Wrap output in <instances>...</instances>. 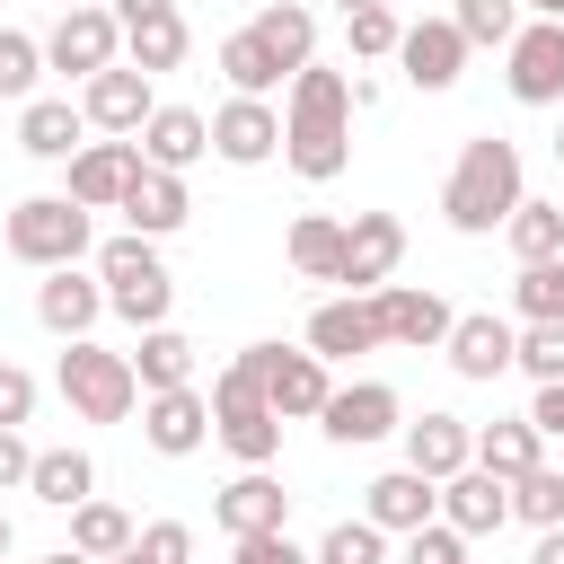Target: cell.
<instances>
[{
    "label": "cell",
    "instance_id": "43",
    "mask_svg": "<svg viewBox=\"0 0 564 564\" xmlns=\"http://www.w3.org/2000/svg\"><path fill=\"white\" fill-rule=\"evenodd\" d=\"M344 35H352V53H361V62H388V53L405 44L397 9H352V18H344Z\"/></svg>",
    "mask_w": 564,
    "mask_h": 564
},
{
    "label": "cell",
    "instance_id": "21",
    "mask_svg": "<svg viewBox=\"0 0 564 564\" xmlns=\"http://www.w3.org/2000/svg\"><path fill=\"white\" fill-rule=\"evenodd\" d=\"M379 344H388V335H379V308H370V300L344 291V300H317V308H308V352H317V361H352V352H379Z\"/></svg>",
    "mask_w": 564,
    "mask_h": 564
},
{
    "label": "cell",
    "instance_id": "54",
    "mask_svg": "<svg viewBox=\"0 0 564 564\" xmlns=\"http://www.w3.org/2000/svg\"><path fill=\"white\" fill-rule=\"evenodd\" d=\"M335 9H344V18H352V9H388V0H335Z\"/></svg>",
    "mask_w": 564,
    "mask_h": 564
},
{
    "label": "cell",
    "instance_id": "11",
    "mask_svg": "<svg viewBox=\"0 0 564 564\" xmlns=\"http://www.w3.org/2000/svg\"><path fill=\"white\" fill-rule=\"evenodd\" d=\"M511 97L520 106H564V18H529L511 35Z\"/></svg>",
    "mask_w": 564,
    "mask_h": 564
},
{
    "label": "cell",
    "instance_id": "38",
    "mask_svg": "<svg viewBox=\"0 0 564 564\" xmlns=\"http://www.w3.org/2000/svg\"><path fill=\"white\" fill-rule=\"evenodd\" d=\"M449 26L467 35V53H476V44H502V53H511V35H520V0H458Z\"/></svg>",
    "mask_w": 564,
    "mask_h": 564
},
{
    "label": "cell",
    "instance_id": "51",
    "mask_svg": "<svg viewBox=\"0 0 564 564\" xmlns=\"http://www.w3.org/2000/svg\"><path fill=\"white\" fill-rule=\"evenodd\" d=\"M529 564H564V529H538V555Z\"/></svg>",
    "mask_w": 564,
    "mask_h": 564
},
{
    "label": "cell",
    "instance_id": "13",
    "mask_svg": "<svg viewBox=\"0 0 564 564\" xmlns=\"http://www.w3.org/2000/svg\"><path fill=\"white\" fill-rule=\"evenodd\" d=\"M370 308H379V335H388V344H414V352H441L449 326H458V308H449L441 291H414V282L370 291Z\"/></svg>",
    "mask_w": 564,
    "mask_h": 564
},
{
    "label": "cell",
    "instance_id": "8",
    "mask_svg": "<svg viewBox=\"0 0 564 564\" xmlns=\"http://www.w3.org/2000/svg\"><path fill=\"white\" fill-rule=\"evenodd\" d=\"M256 379H264V405L282 414V423H300V414H326V397H335V379H326V361L317 352H282V344H247L238 352Z\"/></svg>",
    "mask_w": 564,
    "mask_h": 564
},
{
    "label": "cell",
    "instance_id": "10",
    "mask_svg": "<svg viewBox=\"0 0 564 564\" xmlns=\"http://www.w3.org/2000/svg\"><path fill=\"white\" fill-rule=\"evenodd\" d=\"M326 441H344V449H370V441H388V432H405V397L388 388V379H352V388H335L326 397Z\"/></svg>",
    "mask_w": 564,
    "mask_h": 564
},
{
    "label": "cell",
    "instance_id": "2",
    "mask_svg": "<svg viewBox=\"0 0 564 564\" xmlns=\"http://www.w3.org/2000/svg\"><path fill=\"white\" fill-rule=\"evenodd\" d=\"M520 203H529V185H520V141H502V132L458 141L449 185H441V220H449L458 238H485V229H502Z\"/></svg>",
    "mask_w": 564,
    "mask_h": 564
},
{
    "label": "cell",
    "instance_id": "58",
    "mask_svg": "<svg viewBox=\"0 0 564 564\" xmlns=\"http://www.w3.org/2000/svg\"><path fill=\"white\" fill-rule=\"evenodd\" d=\"M115 564H132V555H115Z\"/></svg>",
    "mask_w": 564,
    "mask_h": 564
},
{
    "label": "cell",
    "instance_id": "32",
    "mask_svg": "<svg viewBox=\"0 0 564 564\" xmlns=\"http://www.w3.org/2000/svg\"><path fill=\"white\" fill-rule=\"evenodd\" d=\"M220 79H229V97H273V88H291V70L238 26V35H220Z\"/></svg>",
    "mask_w": 564,
    "mask_h": 564
},
{
    "label": "cell",
    "instance_id": "24",
    "mask_svg": "<svg viewBox=\"0 0 564 564\" xmlns=\"http://www.w3.org/2000/svg\"><path fill=\"white\" fill-rule=\"evenodd\" d=\"M405 467L432 476V485H449L458 467H476V423H458V414H423V423H405Z\"/></svg>",
    "mask_w": 564,
    "mask_h": 564
},
{
    "label": "cell",
    "instance_id": "22",
    "mask_svg": "<svg viewBox=\"0 0 564 564\" xmlns=\"http://www.w3.org/2000/svg\"><path fill=\"white\" fill-rule=\"evenodd\" d=\"M397 62H405L414 88H458V70H467V35H458L449 18H414L405 44H397Z\"/></svg>",
    "mask_w": 564,
    "mask_h": 564
},
{
    "label": "cell",
    "instance_id": "23",
    "mask_svg": "<svg viewBox=\"0 0 564 564\" xmlns=\"http://www.w3.org/2000/svg\"><path fill=\"white\" fill-rule=\"evenodd\" d=\"M79 132H88V115H79L70 97H26V106H18V150H26V159H53V167H70V159L88 150Z\"/></svg>",
    "mask_w": 564,
    "mask_h": 564
},
{
    "label": "cell",
    "instance_id": "31",
    "mask_svg": "<svg viewBox=\"0 0 564 564\" xmlns=\"http://www.w3.org/2000/svg\"><path fill=\"white\" fill-rule=\"evenodd\" d=\"M185 44H194V26H185V9H150V18H132L123 26V53H132V70H176L185 62Z\"/></svg>",
    "mask_w": 564,
    "mask_h": 564
},
{
    "label": "cell",
    "instance_id": "48",
    "mask_svg": "<svg viewBox=\"0 0 564 564\" xmlns=\"http://www.w3.org/2000/svg\"><path fill=\"white\" fill-rule=\"evenodd\" d=\"M35 476V449H26V432H0V494H18Z\"/></svg>",
    "mask_w": 564,
    "mask_h": 564
},
{
    "label": "cell",
    "instance_id": "28",
    "mask_svg": "<svg viewBox=\"0 0 564 564\" xmlns=\"http://www.w3.org/2000/svg\"><path fill=\"white\" fill-rule=\"evenodd\" d=\"M185 212H194L185 176H167V167H150V159H141V176H132V194H123L132 238H167V229H185Z\"/></svg>",
    "mask_w": 564,
    "mask_h": 564
},
{
    "label": "cell",
    "instance_id": "44",
    "mask_svg": "<svg viewBox=\"0 0 564 564\" xmlns=\"http://www.w3.org/2000/svg\"><path fill=\"white\" fill-rule=\"evenodd\" d=\"M132 564H194V529L185 520H150L132 538Z\"/></svg>",
    "mask_w": 564,
    "mask_h": 564
},
{
    "label": "cell",
    "instance_id": "16",
    "mask_svg": "<svg viewBox=\"0 0 564 564\" xmlns=\"http://www.w3.org/2000/svg\"><path fill=\"white\" fill-rule=\"evenodd\" d=\"M361 520H370V529H388V538H414V529H432V520H441V485H432V476H414V467H388V476H370Z\"/></svg>",
    "mask_w": 564,
    "mask_h": 564
},
{
    "label": "cell",
    "instance_id": "46",
    "mask_svg": "<svg viewBox=\"0 0 564 564\" xmlns=\"http://www.w3.org/2000/svg\"><path fill=\"white\" fill-rule=\"evenodd\" d=\"M405 564H467V538H458L449 520H432V529L405 538Z\"/></svg>",
    "mask_w": 564,
    "mask_h": 564
},
{
    "label": "cell",
    "instance_id": "47",
    "mask_svg": "<svg viewBox=\"0 0 564 564\" xmlns=\"http://www.w3.org/2000/svg\"><path fill=\"white\" fill-rule=\"evenodd\" d=\"M35 414V370H18V361H0V432H18Z\"/></svg>",
    "mask_w": 564,
    "mask_h": 564
},
{
    "label": "cell",
    "instance_id": "55",
    "mask_svg": "<svg viewBox=\"0 0 564 564\" xmlns=\"http://www.w3.org/2000/svg\"><path fill=\"white\" fill-rule=\"evenodd\" d=\"M9 546H18V529H9V511H0V555H9Z\"/></svg>",
    "mask_w": 564,
    "mask_h": 564
},
{
    "label": "cell",
    "instance_id": "6",
    "mask_svg": "<svg viewBox=\"0 0 564 564\" xmlns=\"http://www.w3.org/2000/svg\"><path fill=\"white\" fill-rule=\"evenodd\" d=\"M0 247H9L18 264H35V273H62V264L88 256V212H79L70 194H26V203L9 212V229H0Z\"/></svg>",
    "mask_w": 564,
    "mask_h": 564
},
{
    "label": "cell",
    "instance_id": "36",
    "mask_svg": "<svg viewBox=\"0 0 564 564\" xmlns=\"http://www.w3.org/2000/svg\"><path fill=\"white\" fill-rule=\"evenodd\" d=\"M502 238H511V256H520V264L564 256V203H520V212L502 220Z\"/></svg>",
    "mask_w": 564,
    "mask_h": 564
},
{
    "label": "cell",
    "instance_id": "56",
    "mask_svg": "<svg viewBox=\"0 0 564 564\" xmlns=\"http://www.w3.org/2000/svg\"><path fill=\"white\" fill-rule=\"evenodd\" d=\"M62 9H106V0H62Z\"/></svg>",
    "mask_w": 564,
    "mask_h": 564
},
{
    "label": "cell",
    "instance_id": "33",
    "mask_svg": "<svg viewBox=\"0 0 564 564\" xmlns=\"http://www.w3.org/2000/svg\"><path fill=\"white\" fill-rule=\"evenodd\" d=\"M282 256H291V273H300V282H335V264H344V220H326V212H300Z\"/></svg>",
    "mask_w": 564,
    "mask_h": 564
},
{
    "label": "cell",
    "instance_id": "30",
    "mask_svg": "<svg viewBox=\"0 0 564 564\" xmlns=\"http://www.w3.org/2000/svg\"><path fill=\"white\" fill-rule=\"evenodd\" d=\"M26 494H35V502H53V511H79V502L97 494V458H88V449H70V441H62V449H35Z\"/></svg>",
    "mask_w": 564,
    "mask_h": 564
},
{
    "label": "cell",
    "instance_id": "25",
    "mask_svg": "<svg viewBox=\"0 0 564 564\" xmlns=\"http://www.w3.org/2000/svg\"><path fill=\"white\" fill-rule=\"evenodd\" d=\"M441 520H449L458 538H494V529L511 520V485L485 476V467H458V476L441 485Z\"/></svg>",
    "mask_w": 564,
    "mask_h": 564
},
{
    "label": "cell",
    "instance_id": "29",
    "mask_svg": "<svg viewBox=\"0 0 564 564\" xmlns=\"http://www.w3.org/2000/svg\"><path fill=\"white\" fill-rule=\"evenodd\" d=\"M476 467L502 476V485H520L529 467H546V432H538L529 414H494V423L476 432Z\"/></svg>",
    "mask_w": 564,
    "mask_h": 564
},
{
    "label": "cell",
    "instance_id": "15",
    "mask_svg": "<svg viewBox=\"0 0 564 564\" xmlns=\"http://www.w3.org/2000/svg\"><path fill=\"white\" fill-rule=\"evenodd\" d=\"M141 441H150L159 458H194V449L212 441V397H203V388H159V397H141Z\"/></svg>",
    "mask_w": 564,
    "mask_h": 564
},
{
    "label": "cell",
    "instance_id": "42",
    "mask_svg": "<svg viewBox=\"0 0 564 564\" xmlns=\"http://www.w3.org/2000/svg\"><path fill=\"white\" fill-rule=\"evenodd\" d=\"M511 370H529L538 388H555V379H564V326H520V352H511Z\"/></svg>",
    "mask_w": 564,
    "mask_h": 564
},
{
    "label": "cell",
    "instance_id": "19",
    "mask_svg": "<svg viewBox=\"0 0 564 564\" xmlns=\"http://www.w3.org/2000/svg\"><path fill=\"white\" fill-rule=\"evenodd\" d=\"M35 317H44V335L88 344V326L106 317V282H88L79 264H62V273H44V282H35Z\"/></svg>",
    "mask_w": 564,
    "mask_h": 564
},
{
    "label": "cell",
    "instance_id": "17",
    "mask_svg": "<svg viewBox=\"0 0 564 564\" xmlns=\"http://www.w3.org/2000/svg\"><path fill=\"white\" fill-rule=\"evenodd\" d=\"M282 150V115H273V97H229L220 115H212V159H229V167H264Z\"/></svg>",
    "mask_w": 564,
    "mask_h": 564
},
{
    "label": "cell",
    "instance_id": "7",
    "mask_svg": "<svg viewBox=\"0 0 564 564\" xmlns=\"http://www.w3.org/2000/svg\"><path fill=\"white\" fill-rule=\"evenodd\" d=\"M397 264H405V220H397V212H352V220H344V264H335V282H344L352 300H370V291L397 282Z\"/></svg>",
    "mask_w": 564,
    "mask_h": 564
},
{
    "label": "cell",
    "instance_id": "37",
    "mask_svg": "<svg viewBox=\"0 0 564 564\" xmlns=\"http://www.w3.org/2000/svg\"><path fill=\"white\" fill-rule=\"evenodd\" d=\"M511 300H520V317H529V326H564V256H546V264H520Z\"/></svg>",
    "mask_w": 564,
    "mask_h": 564
},
{
    "label": "cell",
    "instance_id": "39",
    "mask_svg": "<svg viewBox=\"0 0 564 564\" xmlns=\"http://www.w3.org/2000/svg\"><path fill=\"white\" fill-rule=\"evenodd\" d=\"M511 520H529V529H564V476H555V467H529V476L511 485Z\"/></svg>",
    "mask_w": 564,
    "mask_h": 564
},
{
    "label": "cell",
    "instance_id": "1",
    "mask_svg": "<svg viewBox=\"0 0 564 564\" xmlns=\"http://www.w3.org/2000/svg\"><path fill=\"white\" fill-rule=\"evenodd\" d=\"M282 159H291V176H308V185H335V176L352 167V79H344V70L308 62V70L282 88Z\"/></svg>",
    "mask_w": 564,
    "mask_h": 564
},
{
    "label": "cell",
    "instance_id": "49",
    "mask_svg": "<svg viewBox=\"0 0 564 564\" xmlns=\"http://www.w3.org/2000/svg\"><path fill=\"white\" fill-rule=\"evenodd\" d=\"M529 423H538L546 441H564V379H555V388H538V405H529Z\"/></svg>",
    "mask_w": 564,
    "mask_h": 564
},
{
    "label": "cell",
    "instance_id": "5",
    "mask_svg": "<svg viewBox=\"0 0 564 564\" xmlns=\"http://www.w3.org/2000/svg\"><path fill=\"white\" fill-rule=\"evenodd\" d=\"M62 405L79 423H123L141 405V379H132V352H106V344H62V370H53Z\"/></svg>",
    "mask_w": 564,
    "mask_h": 564
},
{
    "label": "cell",
    "instance_id": "35",
    "mask_svg": "<svg viewBox=\"0 0 564 564\" xmlns=\"http://www.w3.org/2000/svg\"><path fill=\"white\" fill-rule=\"evenodd\" d=\"M132 538H141V529H132V511H123V502H97V494H88V502L70 511V546H79V555H97V564L132 555Z\"/></svg>",
    "mask_w": 564,
    "mask_h": 564
},
{
    "label": "cell",
    "instance_id": "57",
    "mask_svg": "<svg viewBox=\"0 0 564 564\" xmlns=\"http://www.w3.org/2000/svg\"><path fill=\"white\" fill-rule=\"evenodd\" d=\"M555 159H564V132H555Z\"/></svg>",
    "mask_w": 564,
    "mask_h": 564
},
{
    "label": "cell",
    "instance_id": "45",
    "mask_svg": "<svg viewBox=\"0 0 564 564\" xmlns=\"http://www.w3.org/2000/svg\"><path fill=\"white\" fill-rule=\"evenodd\" d=\"M229 564H317V555L291 546V529H264V538H229Z\"/></svg>",
    "mask_w": 564,
    "mask_h": 564
},
{
    "label": "cell",
    "instance_id": "53",
    "mask_svg": "<svg viewBox=\"0 0 564 564\" xmlns=\"http://www.w3.org/2000/svg\"><path fill=\"white\" fill-rule=\"evenodd\" d=\"M520 9H538V18H564V0H520Z\"/></svg>",
    "mask_w": 564,
    "mask_h": 564
},
{
    "label": "cell",
    "instance_id": "26",
    "mask_svg": "<svg viewBox=\"0 0 564 564\" xmlns=\"http://www.w3.org/2000/svg\"><path fill=\"white\" fill-rule=\"evenodd\" d=\"M132 141H141V159H150V167L185 176V167H194V159L212 150V115H194V106H159V115H150V123L132 132Z\"/></svg>",
    "mask_w": 564,
    "mask_h": 564
},
{
    "label": "cell",
    "instance_id": "14",
    "mask_svg": "<svg viewBox=\"0 0 564 564\" xmlns=\"http://www.w3.org/2000/svg\"><path fill=\"white\" fill-rule=\"evenodd\" d=\"M441 352H449V370H458V379L494 388V379L511 370V352H520V326H511V317H494V308H467V317L449 326V344H441Z\"/></svg>",
    "mask_w": 564,
    "mask_h": 564
},
{
    "label": "cell",
    "instance_id": "50",
    "mask_svg": "<svg viewBox=\"0 0 564 564\" xmlns=\"http://www.w3.org/2000/svg\"><path fill=\"white\" fill-rule=\"evenodd\" d=\"M106 9H115V18L132 26V18H150V9H176V0H106Z\"/></svg>",
    "mask_w": 564,
    "mask_h": 564
},
{
    "label": "cell",
    "instance_id": "12",
    "mask_svg": "<svg viewBox=\"0 0 564 564\" xmlns=\"http://www.w3.org/2000/svg\"><path fill=\"white\" fill-rule=\"evenodd\" d=\"M79 115L106 132V141H132L150 115H159V97H150V70H132V62H115V70H97L88 88H79Z\"/></svg>",
    "mask_w": 564,
    "mask_h": 564
},
{
    "label": "cell",
    "instance_id": "41",
    "mask_svg": "<svg viewBox=\"0 0 564 564\" xmlns=\"http://www.w3.org/2000/svg\"><path fill=\"white\" fill-rule=\"evenodd\" d=\"M35 79H44V44L35 35H18V26H0V97H35Z\"/></svg>",
    "mask_w": 564,
    "mask_h": 564
},
{
    "label": "cell",
    "instance_id": "3",
    "mask_svg": "<svg viewBox=\"0 0 564 564\" xmlns=\"http://www.w3.org/2000/svg\"><path fill=\"white\" fill-rule=\"evenodd\" d=\"M97 282H106V308L115 317H132L141 335L150 326H167V308H176V282H167V264H159V238H106L97 247Z\"/></svg>",
    "mask_w": 564,
    "mask_h": 564
},
{
    "label": "cell",
    "instance_id": "4",
    "mask_svg": "<svg viewBox=\"0 0 564 564\" xmlns=\"http://www.w3.org/2000/svg\"><path fill=\"white\" fill-rule=\"evenodd\" d=\"M212 441L238 458V467H273L282 458V414L264 405V379L247 361H229L212 379Z\"/></svg>",
    "mask_w": 564,
    "mask_h": 564
},
{
    "label": "cell",
    "instance_id": "40",
    "mask_svg": "<svg viewBox=\"0 0 564 564\" xmlns=\"http://www.w3.org/2000/svg\"><path fill=\"white\" fill-rule=\"evenodd\" d=\"M308 555H317V564H388V529H370V520H335Z\"/></svg>",
    "mask_w": 564,
    "mask_h": 564
},
{
    "label": "cell",
    "instance_id": "18",
    "mask_svg": "<svg viewBox=\"0 0 564 564\" xmlns=\"http://www.w3.org/2000/svg\"><path fill=\"white\" fill-rule=\"evenodd\" d=\"M132 176H141V141H88L70 159V203L79 212H123Z\"/></svg>",
    "mask_w": 564,
    "mask_h": 564
},
{
    "label": "cell",
    "instance_id": "34",
    "mask_svg": "<svg viewBox=\"0 0 564 564\" xmlns=\"http://www.w3.org/2000/svg\"><path fill=\"white\" fill-rule=\"evenodd\" d=\"M132 379H141V397H159V388H194V344H185L176 326H150L141 352H132Z\"/></svg>",
    "mask_w": 564,
    "mask_h": 564
},
{
    "label": "cell",
    "instance_id": "9",
    "mask_svg": "<svg viewBox=\"0 0 564 564\" xmlns=\"http://www.w3.org/2000/svg\"><path fill=\"white\" fill-rule=\"evenodd\" d=\"M115 53H123V18H115V9H62V26L44 35V62L70 70L79 88H88L97 70H115Z\"/></svg>",
    "mask_w": 564,
    "mask_h": 564
},
{
    "label": "cell",
    "instance_id": "20",
    "mask_svg": "<svg viewBox=\"0 0 564 564\" xmlns=\"http://www.w3.org/2000/svg\"><path fill=\"white\" fill-rule=\"evenodd\" d=\"M212 520H220L229 538H264V529H282V520H291V494L273 485V467H238V476L220 485Z\"/></svg>",
    "mask_w": 564,
    "mask_h": 564
},
{
    "label": "cell",
    "instance_id": "27",
    "mask_svg": "<svg viewBox=\"0 0 564 564\" xmlns=\"http://www.w3.org/2000/svg\"><path fill=\"white\" fill-rule=\"evenodd\" d=\"M247 35H256V44H264L291 79L317 62V9H300V0H264V9L247 18Z\"/></svg>",
    "mask_w": 564,
    "mask_h": 564
},
{
    "label": "cell",
    "instance_id": "52",
    "mask_svg": "<svg viewBox=\"0 0 564 564\" xmlns=\"http://www.w3.org/2000/svg\"><path fill=\"white\" fill-rule=\"evenodd\" d=\"M44 564H97V555H79V546H53V555H44Z\"/></svg>",
    "mask_w": 564,
    "mask_h": 564
}]
</instances>
